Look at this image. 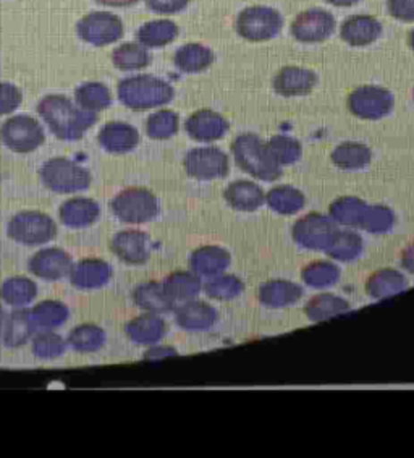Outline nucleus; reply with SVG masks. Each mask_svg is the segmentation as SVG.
<instances>
[{"mask_svg":"<svg viewBox=\"0 0 414 458\" xmlns=\"http://www.w3.org/2000/svg\"><path fill=\"white\" fill-rule=\"evenodd\" d=\"M101 5H107V7H131L138 4L139 0H96Z\"/></svg>","mask_w":414,"mask_h":458,"instance_id":"54","label":"nucleus"},{"mask_svg":"<svg viewBox=\"0 0 414 458\" xmlns=\"http://www.w3.org/2000/svg\"><path fill=\"white\" fill-rule=\"evenodd\" d=\"M162 285L173 305L195 300L203 289L199 276H196L195 272L186 271L172 272L162 282Z\"/></svg>","mask_w":414,"mask_h":458,"instance_id":"28","label":"nucleus"},{"mask_svg":"<svg viewBox=\"0 0 414 458\" xmlns=\"http://www.w3.org/2000/svg\"><path fill=\"white\" fill-rule=\"evenodd\" d=\"M387 9L400 21H414V0H389Z\"/></svg>","mask_w":414,"mask_h":458,"instance_id":"51","label":"nucleus"},{"mask_svg":"<svg viewBox=\"0 0 414 458\" xmlns=\"http://www.w3.org/2000/svg\"><path fill=\"white\" fill-rule=\"evenodd\" d=\"M183 167L186 174L196 180L224 179L229 174V156L219 148H195L186 153Z\"/></svg>","mask_w":414,"mask_h":458,"instance_id":"11","label":"nucleus"},{"mask_svg":"<svg viewBox=\"0 0 414 458\" xmlns=\"http://www.w3.org/2000/svg\"><path fill=\"white\" fill-rule=\"evenodd\" d=\"M112 62L115 67L123 72L141 70L151 64V54L143 44L125 43L112 52Z\"/></svg>","mask_w":414,"mask_h":458,"instance_id":"43","label":"nucleus"},{"mask_svg":"<svg viewBox=\"0 0 414 458\" xmlns=\"http://www.w3.org/2000/svg\"><path fill=\"white\" fill-rule=\"evenodd\" d=\"M4 145L15 153H33L43 145L46 135L38 120L30 115H17L7 120L0 128Z\"/></svg>","mask_w":414,"mask_h":458,"instance_id":"10","label":"nucleus"},{"mask_svg":"<svg viewBox=\"0 0 414 458\" xmlns=\"http://www.w3.org/2000/svg\"><path fill=\"white\" fill-rule=\"evenodd\" d=\"M337 225L327 216L309 213L298 219L291 235L298 245L311 251H325L337 233Z\"/></svg>","mask_w":414,"mask_h":458,"instance_id":"9","label":"nucleus"},{"mask_svg":"<svg viewBox=\"0 0 414 458\" xmlns=\"http://www.w3.org/2000/svg\"><path fill=\"white\" fill-rule=\"evenodd\" d=\"M381 21L369 15H355L343 21L340 28V38L353 47H364L374 44L382 36Z\"/></svg>","mask_w":414,"mask_h":458,"instance_id":"18","label":"nucleus"},{"mask_svg":"<svg viewBox=\"0 0 414 458\" xmlns=\"http://www.w3.org/2000/svg\"><path fill=\"white\" fill-rule=\"evenodd\" d=\"M77 31L86 43L102 47L119 41L123 36V23L109 12H93L80 20Z\"/></svg>","mask_w":414,"mask_h":458,"instance_id":"12","label":"nucleus"},{"mask_svg":"<svg viewBox=\"0 0 414 458\" xmlns=\"http://www.w3.org/2000/svg\"><path fill=\"white\" fill-rule=\"evenodd\" d=\"M232 154L238 167L254 179L275 182L282 177V165L274 159L267 145L254 133L237 136L232 143Z\"/></svg>","mask_w":414,"mask_h":458,"instance_id":"2","label":"nucleus"},{"mask_svg":"<svg viewBox=\"0 0 414 458\" xmlns=\"http://www.w3.org/2000/svg\"><path fill=\"white\" fill-rule=\"evenodd\" d=\"M406 287H408V280L405 276L392 267L372 272L364 285L368 297H371L372 300L395 297L406 290Z\"/></svg>","mask_w":414,"mask_h":458,"instance_id":"27","label":"nucleus"},{"mask_svg":"<svg viewBox=\"0 0 414 458\" xmlns=\"http://www.w3.org/2000/svg\"><path fill=\"white\" fill-rule=\"evenodd\" d=\"M303 287L290 280H267L259 287L258 298L262 305L267 308H285V306L295 305L303 298Z\"/></svg>","mask_w":414,"mask_h":458,"instance_id":"23","label":"nucleus"},{"mask_svg":"<svg viewBox=\"0 0 414 458\" xmlns=\"http://www.w3.org/2000/svg\"><path fill=\"white\" fill-rule=\"evenodd\" d=\"M4 319H5V316H4V310L0 308V332H2V327H4Z\"/></svg>","mask_w":414,"mask_h":458,"instance_id":"57","label":"nucleus"},{"mask_svg":"<svg viewBox=\"0 0 414 458\" xmlns=\"http://www.w3.org/2000/svg\"><path fill=\"white\" fill-rule=\"evenodd\" d=\"M75 99L81 109L89 112H101L109 109L112 104V94L109 88L99 81H89L77 88Z\"/></svg>","mask_w":414,"mask_h":458,"instance_id":"41","label":"nucleus"},{"mask_svg":"<svg viewBox=\"0 0 414 458\" xmlns=\"http://www.w3.org/2000/svg\"><path fill=\"white\" fill-rule=\"evenodd\" d=\"M266 203L277 214L291 216V214L300 213L305 208L306 196L298 188L280 185L267 191Z\"/></svg>","mask_w":414,"mask_h":458,"instance_id":"34","label":"nucleus"},{"mask_svg":"<svg viewBox=\"0 0 414 458\" xmlns=\"http://www.w3.org/2000/svg\"><path fill=\"white\" fill-rule=\"evenodd\" d=\"M136 36L144 47H164L177 39L178 26L172 20H154L141 26Z\"/></svg>","mask_w":414,"mask_h":458,"instance_id":"35","label":"nucleus"},{"mask_svg":"<svg viewBox=\"0 0 414 458\" xmlns=\"http://www.w3.org/2000/svg\"><path fill=\"white\" fill-rule=\"evenodd\" d=\"M317 85V75L303 67H283L274 78L275 93L285 98H296L311 93Z\"/></svg>","mask_w":414,"mask_h":458,"instance_id":"17","label":"nucleus"},{"mask_svg":"<svg viewBox=\"0 0 414 458\" xmlns=\"http://www.w3.org/2000/svg\"><path fill=\"white\" fill-rule=\"evenodd\" d=\"M325 2L335 7H353L359 0H325Z\"/></svg>","mask_w":414,"mask_h":458,"instance_id":"55","label":"nucleus"},{"mask_svg":"<svg viewBox=\"0 0 414 458\" xmlns=\"http://www.w3.org/2000/svg\"><path fill=\"white\" fill-rule=\"evenodd\" d=\"M9 237L26 246L44 245L57 235V225L47 214L38 211L18 213L9 224Z\"/></svg>","mask_w":414,"mask_h":458,"instance_id":"7","label":"nucleus"},{"mask_svg":"<svg viewBox=\"0 0 414 458\" xmlns=\"http://www.w3.org/2000/svg\"><path fill=\"white\" fill-rule=\"evenodd\" d=\"M21 91L12 83H0V115L17 111L21 104Z\"/></svg>","mask_w":414,"mask_h":458,"instance_id":"49","label":"nucleus"},{"mask_svg":"<svg viewBox=\"0 0 414 458\" xmlns=\"http://www.w3.org/2000/svg\"><path fill=\"white\" fill-rule=\"evenodd\" d=\"M347 104L350 112L358 119L381 120L392 112L395 99L393 94L382 86L366 85L356 88L348 96Z\"/></svg>","mask_w":414,"mask_h":458,"instance_id":"8","label":"nucleus"},{"mask_svg":"<svg viewBox=\"0 0 414 458\" xmlns=\"http://www.w3.org/2000/svg\"><path fill=\"white\" fill-rule=\"evenodd\" d=\"M107 335L96 324L77 326L68 335L67 344L78 353H94L106 345Z\"/></svg>","mask_w":414,"mask_h":458,"instance_id":"38","label":"nucleus"},{"mask_svg":"<svg viewBox=\"0 0 414 458\" xmlns=\"http://www.w3.org/2000/svg\"><path fill=\"white\" fill-rule=\"evenodd\" d=\"M67 342L65 339L52 331H44L38 334L33 340V353L38 358L43 360H54L65 353L67 350Z\"/></svg>","mask_w":414,"mask_h":458,"instance_id":"48","label":"nucleus"},{"mask_svg":"<svg viewBox=\"0 0 414 458\" xmlns=\"http://www.w3.org/2000/svg\"><path fill=\"white\" fill-rule=\"evenodd\" d=\"M363 238L350 230H337L325 253L340 263H351L363 253Z\"/></svg>","mask_w":414,"mask_h":458,"instance_id":"36","label":"nucleus"},{"mask_svg":"<svg viewBox=\"0 0 414 458\" xmlns=\"http://www.w3.org/2000/svg\"><path fill=\"white\" fill-rule=\"evenodd\" d=\"M408 46L414 51V30L411 33L408 34Z\"/></svg>","mask_w":414,"mask_h":458,"instance_id":"56","label":"nucleus"},{"mask_svg":"<svg viewBox=\"0 0 414 458\" xmlns=\"http://www.w3.org/2000/svg\"><path fill=\"white\" fill-rule=\"evenodd\" d=\"M38 112L49 125L52 133L63 141H77L97 122L96 112L85 111L65 96H46L38 106Z\"/></svg>","mask_w":414,"mask_h":458,"instance_id":"1","label":"nucleus"},{"mask_svg":"<svg viewBox=\"0 0 414 458\" xmlns=\"http://www.w3.org/2000/svg\"><path fill=\"white\" fill-rule=\"evenodd\" d=\"M33 319L28 310H18L10 314L7 326L4 329V345L9 348L23 347L34 334Z\"/></svg>","mask_w":414,"mask_h":458,"instance_id":"37","label":"nucleus"},{"mask_svg":"<svg viewBox=\"0 0 414 458\" xmlns=\"http://www.w3.org/2000/svg\"><path fill=\"white\" fill-rule=\"evenodd\" d=\"M369 204L356 196H342L330 204V219L340 225L361 227Z\"/></svg>","mask_w":414,"mask_h":458,"instance_id":"31","label":"nucleus"},{"mask_svg":"<svg viewBox=\"0 0 414 458\" xmlns=\"http://www.w3.org/2000/svg\"><path fill=\"white\" fill-rule=\"evenodd\" d=\"M38 297V287L33 280L21 276L10 277L0 287V298L12 306H26Z\"/></svg>","mask_w":414,"mask_h":458,"instance_id":"42","label":"nucleus"},{"mask_svg":"<svg viewBox=\"0 0 414 458\" xmlns=\"http://www.w3.org/2000/svg\"><path fill=\"white\" fill-rule=\"evenodd\" d=\"M173 64L185 73H199L214 64V54L204 44H185L175 52Z\"/></svg>","mask_w":414,"mask_h":458,"instance_id":"32","label":"nucleus"},{"mask_svg":"<svg viewBox=\"0 0 414 458\" xmlns=\"http://www.w3.org/2000/svg\"><path fill=\"white\" fill-rule=\"evenodd\" d=\"M395 225V214L393 211L382 206V204H372L368 206V211L364 214L363 224L359 229L366 230L369 233H387Z\"/></svg>","mask_w":414,"mask_h":458,"instance_id":"47","label":"nucleus"},{"mask_svg":"<svg viewBox=\"0 0 414 458\" xmlns=\"http://www.w3.org/2000/svg\"><path fill=\"white\" fill-rule=\"evenodd\" d=\"M330 157L338 169L361 170L371 164L372 153L371 149L363 143L345 141L334 149Z\"/></svg>","mask_w":414,"mask_h":458,"instance_id":"33","label":"nucleus"},{"mask_svg":"<svg viewBox=\"0 0 414 458\" xmlns=\"http://www.w3.org/2000/svg\"><path fill=\"white\" fill-rule=\"evenodd\" d=\"M180 117L178 114L169 109L154 112L146 122V133L153 140H169L178 133Z\"/></svg>","mask_w":414,"mask_h":458,"instance_id":"46","label":"nucleus"},{"mask_svg":"<svg viewBox=\"0 0 414 458\" xmlns=\"http://www.w3.org/2000/svg\"><path fill=\"white\" fill-rule=\"evenodd\" d=\"M133 301L138 308H141L148 313H169L175 305L167 297L161 282H146L136 287L133 292Z\"/></svg>","mask_w":414,"mask_h":458,"instance_id":"29","label":"nucleus"},{"mask_svg":"<svg viewBox=\"0 0 414 458\" xmlns=\"http://www.w3.org/2000/svg\"><path fill=\"white\" fill-rule=\"evenodd\" d=\"M110 209L119 221L125 224H146L159 216V201L153 191L146 188H127L120 191L110 203Z\"/></svg>","mask_w":414,"mask_h":458,"instance_id":"5","label":"nucleus"},{"mask_svg":"<svg viewBox=\"0 0 414 458\" xmlns=\"http://www.w3.org/2000/svg\"><path fill=\"white\" fill-rule=\"evenodd\" d=\"M225 201L240 213H253L266 203V193L249 180H237L224 191Z\"/></svg>","mask_w":414,"mask_h":458,"instance_id":"25","label":"nucleus"},{"mask_svg":"<svg viewBox=\"0 0 414 458\" xmlns=\"http://www.w3.org/2000/svg\"><path fill=\"white\" fill-rule=\"evenodd\" d=\"M230 261H232V256L229 251L217 245L201 246L190 256L191 271L199 277L219 276L229 267Z\"/></svg>","mask_w":414,"mask_h":458,"instance_id":"21","label":"nucleus"},{"mask_svg":"<svg viewBox=\"0 0 414 458\" xmlns=\"http://www.w3.org/2000/svg\"><path fill=\"white\" fill-rule=\"evenodd\" d=\"M101 208L89 198H72L60 206V221L70 229H85L99 219Z\"/></svg>","mask_w":414,"mask_h":458,"instance_id":"26","label":"nucleus"},{"mask_svg":"<svg viewBox=\"0 0 414 458\" xmlns=\"http://www.w3.org/2000/svg\"><path fill=\"white\" fill-rule=\"evenodd\" d=\"M39 175L44 187L60 195L78 193L91 185V174L77 162L65 157L49 159L44 164Z\"/></svg>","mask_w":414,"mask_h":458,"instance_id":"4","label":"nucleus"},{"mask_svg":"<svg viewBox=\"0 0 414 458\" xmlns=\"http://www.w3.org/2000/svg\"><path fill=\"white\" fill-rule=\"evenodd\" d=\"M237 33L251 43L274 39L282 31L283 18L279 12L266 5H254L240 12L237 18Z\"/></svg>","mask_w":414,"mask_h":458,"instance_id":"6","label":"nucleus"},{"mask_svg":"<svg viewBox=\"0 0 414 458\" xmlns=\"http://www.w3.org/2000/svg\"><path fill=\"white\" fill-rule=\"evenodd\" d=\"M190 0H146L148 9L153 10L161 15H173L185 10Z\"/></svg>","mask_w":414,"mask_h":458,"instance_id":"50","label":"nucleus"},{"mask_svg":"<svg viewBox=\"0 0 414 458\" xmlns=\"http://www.w3.org/2000/svg\"><path fill=\"white\" fill-rule=\"evenodd\" d=\"M348 311H350V303L347 300L334 293H319L311 298L305 306L306 318L313 323H322Z\"/></svg>","mask_w":414,"mask_h":458,"instance_id":"30","label":"nucleus"},{"mask_svg":"<svg viewBox=\"0 0 414 458\" xmlns=\"http://www.w3.org/2000/svg\"><path fill=\"white\" fill-rule=\"evenodd\" d=\"M72 256L60 248H46L30 259V271L39 279L57 282L70 276Z\"/></svg>","mask_w":414,"mask_h":458,"instance_id":"15","label":"nucleus"},{"mask_svg":"<svg viewBox=\"0 0 414 458\" xmlns=\"http://www.w3.org/2000/svg\"><path fill=\"white\" fill-rule=\"evenodd\" d=\"M400 261H401V267H403L405 271L410 272V274H414V243L406 246L405 250H403V253H401Z\"/></svg>","mask_w":414,"mask_h":458,"instance_id":"53","label":"nucleus"},{"mask_svg":"<svg viewBox=\"0 0 414 458\" xmlns=\"http://www.w3.org/2000/svg\"><path fill=\"white\" fill-rule=\"evenodd\" d=\"M112 277V267L102 259H83L72 266L70 282L80 290L101 289L109 284Z\"/></svg>","mask_w":414,"mask_h":458,"instance_id":"19","label":"nucleus"},{"mask_svg":"<svg viewBox=\"0 0 414 458\" xmlns=\"http://www.w3.org/2000/svg\"><path fill=\"white\" fill-rule=\"evenodd\" d=\"M215 323H217V310L209 303L190 300L177 310V324L185 331H209Z\"/></svg>","mask_w":414,"mask_h":458,"instance_id":"24","label":"nucleus"},{"mask_svg":"<svg viewBox=\"0 0 414 458\" xmlns=\"http://www.w3.org/2000/svg\"><path fill=\"white\" fill-rule=\"evenodd\" d=\"M175 96V89L165 80L154 75L125 78L119 85V99L128 109L149 111L167 106Z\"/></svg>","mask_w":414,"mask_h":458,"instance_id":"3","label":"nucleus"},{"mask_svg":"<svg viewBox=\"0 0 414 458\" xmlns=\"http://www.w3.org/2000/svg\"><path fill=\"white\" fill-rule=\"evenodd\" d=\"M229 127L227 119L219 112L211 109L196 111L185 123L186 133L199 143L217 141L229 131Z\"/></svg>","mask_w":414,"mask_h":458,"instance_id":"16","label":"nucleus"},{"mask_svg":"<svg viewBox=\"0 0 414 458\" xmlns=\"http://www.w3.org/2000/svg\"><path fill=\"white\" fill-rule=\"evenodd\" d=\"M177 355V350L172 347H156L151 348L148 353H146V360H162V358L175 357Z\"/></svg>","mask_w":414,"mask_h":458,"instance_id":"52","label":"nucleus"},{"mask_svg":"<svg viewBox=\"0 0 414 458\" xmlns=\"http://www.w3.org/2000/svg\"><path fill=\"white\" fill-rule=\"evenodd\" d=\"M125 334L136 345H156L165 337L167 324L159 314H141L125 326Z\"/></svg>","mask_w":414,"mask_h":458,"instance_id":"22","label":"nucleus"},{"mask_svg":"<svg viewBox=\"0 0 414 458\" xmlns=\"http://www.w3.org/2000/svg\"><path fill=\"white\" fill-rule=\"evenodd\" d=\"M243 290H245V284L238 279L237 276L224 274V272L211 277V280L204 285L206 295L217 301H229L240 297Z\"/></svg>","mask_w":414,"mask_h":458,"instance_id":"44","label":"nucleus"},{"mask_svg":"<svg viewBox=\"0 0 414 458\" xmlns=\"http://www.w3.org/2000/svg\"><path fill=\"white\" fill-rule=\"evenodd\" d=\"M31 313V319H33L36 327H43L46 331H52L57 329L60 326L67 323L68 311L67 306L63 305L62 301H55V300H46L38 305L34 306L33 310H30Z\"/></svg>","mask_w":414,"mask_h":458,"instance_id":"39","label":"nucleus"},{"mask_svg":"<svg viewBox=\"0 0 414 458\" xmlns=\"http://www.w3.org/2000/svg\"><path fill=\"white\" fill-rule=\"evenodd\" d=\"M99 145L112 154L133 151L139 143V133L133 125L125 122H109L99 131Z\"/></svg>","mask_w":414,"mask_h":458,"instance_id":"20","label":"nucleus"},{"mask_svg":"<svg viewBox=\"0 0 414 458\" xmlns=\"http://www.w3.org/2000/svg\"><path fill=\"white\" fill-rule=\"evenodd\" d=\"M342 271L337 264L330 261H314L309 263L301 271V279L311 289H330L337 284Z\"/></svg>","mask_w":414,"mask_h":458,"instance_id":"40","label":"nucleus"},{"mask_svg":"<svg viewBox=\"0 0 414 458\" xmlns=\"http://www.w3.org/2000/svg\"><path fill=\"white\" fill-rule=\"evenodd\" d=\"M335 18L327 10L309 9L295 18L291 23V34L300 43H324L335 31Z\"/></svg>","mask_w":414,"mask_h":458,"instance_id":"13","label":"nucleus"},{"mask_svg":"<svg viewBox=\"0 0 414 458\" xmlns=\"http://www.w3.org/2000/svg\"><path fill=\"white\" fill-rule=\"evenodd\" d=\"M110 248L120 261L131 264V266H141V264L148 263V259L151 256L149 237L141 230L119 232L112 238Z\"/></svg>","mask_w":414,"mask_h":458,"instance_id":"14","label":"nucleus"},{"mask_svg":"<svg viewBox=\"0 0 414 458\" xmlns=\"http://www.w3.org/2000/svg\"><path fill=\"white\" fill-rule=\"evenodd\" d=\"M269 151H271L274 159L279 162L280 165H291L301 159L303 156V148L301 143L287 135L272 136L271 140L266 143Z\"/></svg>","mask_w":414,"mask_h":458,"instance_id":"45","label":"nucleus"}]
</instances>
